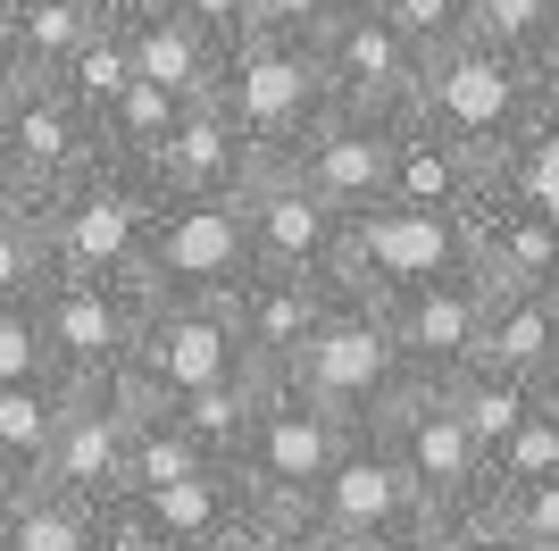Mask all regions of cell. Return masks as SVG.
<instances>
[{
    "label": "cell",
    "instance_id": "cell-1",
    "mask_svg": "<svg viewBox=\"0 0 559 551\" xmlns=\"http://www.w3.org/2000/svg\"><path fill=\"white\" fill-rule=\"evenodd\" d=\"M159 201L167 192L151 184V167H126V160H100L93 176L43 192L34 218H43L50 276H109V284H134Z\"/></svg>",
    "mask_w": 559,
    "mask_h": 551
},
{
    "label": "cell",
    "instance_id": "cell-2",
    "mask_svg": "<svg viewBox=\"0 0 559 551\" xmlns=\"http://www.w3.org/2000/svg\"><path fill=\"white\" fill-rule=\"evenodd\" d=\"M276 385H293L309 410H326L343 435H368L376 418H384L401 392H409V367H401L393 335H384V309L334 284L318 335L293 351V367H284Z\"/></svg>",
    "mask_w": 559,
    "mask_h": 551
},
{
    "label": "cell",
    "instance_id": "cell-3",
    "mask_svg": "<svg viewBox=\"0 0 559 551\" xmlns=\"http://www.w3.org/2000/svg\"><path fill=\"white\" fill-rule=\"evenodd\" d=\"M210 101L234 117V134L251 142L259 167H284L309 142V126L334 109L326 75H318V50H309L301 34H267V25H251V34L217 59Z\"/></svg>",
    "mask_w": 559,
    "mask_h": 551
},
{
    "label": "cell",
    "instance_id": "cell-4",
    "mask_svg": "<svg viewBox=\"0 0 559 551\" xmlns=\"http://www.w3.org/2000/svg\"><path fill=\"white\" fill-rule=\"evenodd\" d=\"M535 84H526V68L518 59H501V50H485L476 34L451 50H435L418 68V101H409V117H418L426 134H443L451 151H467L476 167H492L501 151H510V134L535 117Z\"/></svg>",
    "mask_w": 559,
    "mask_h": 551
},
{
    "label": "cell",
    "instance_id": "cell-5",
    "mask_svg": "<svg viewBox=\"0 0 559 551\" xmlns=\"http://www.w3.org/2000/svg\"><path fill=\"white\" fill-rule=\"evenodd\" d=\"M343 426L326 410H309L293 385H259L251 426H242V452H234V477L251 493V509H284V518H309L318 484L334 477L343 459Z\"/></svg>",
    "mask_w": 559,
    "mask_h": 551
},
{
    "label": "cell",
    "instance_id": "cell-6",
    "mask_svg": "<svg viewBox=\"0 0 559 551\" xmlns=\"http://www.w3.org/2000/svg\"><path fill=\"white\" fill-rule=\"evenodd\" d=\"M476 251H467V218H426V209H359L343 218V251H334V284L359 301H401L418 284H443V276H467Z\"/></svg>",
    "mask_w": 559,
    "mask_h": 551
},
{
    "label": "cell",
    "instance_id": "cell-7",
    "mask_svg": "<svg viewBox=\"0 0 559 551\" xmlns=\"http://www.w3.org/2000/svg\"><path fill=\"white\" fill-rule=\"evenodd\" d=\"M34 318L50 343V376L68 392H93V385H126L151 301H142V284H109V276H50L34 293Z\"/></svg>",
    "mask_w": 559,
    "mask_h": 551
},
{
    "label": "cell",
    "instance_id": "cell-8",
    "mask_svg": "<svg viewBox=\"0 0 559 551\" xmlns=\"http://www.w3.org/2000/svg\"><path fill=\"white\" fill-rule=\"evenodd\" d=\"M251 234L242 201H159L142 243V301H234L251 284Z\"/></svg>",
    "mask_w": 559,
    "mask_h": 551
},
{
    "label": "cell",
    "instance_id": "cell-9",
    "mask_svg": "<svg viewBox=\"0 0 559 551\" xmlns=\"http://www.w3.org/2000/svg\"><path fill=\"white\" fill-rule=\"evenodd\" d=\"M259 367L234 335L226 301H151V318L134 335V360H126V392L142 401H185V392L210 385H251Z\"/></svg>",
    "mask_w": 559,
    "mask_h": 551
},
{
    "label": "cell",
    "instance_id": "cell-10",
    "mask_svg": "<svg viewBox=\"0 0 559 551\" xmlns=\"http://www.w3.org/2000/svg\"><path fill=\"white\" fill-rule=\"evenodd\" d=\"M368 435L393 452V468L409 477V493L426 502V518L485 502V452H476V435L460 426V410H451L443 385H409Z\"/></svg>",
    "mask_w": 559,
    "mask_h": 551
},
{
    "label": "cell",
    "instance_id": "cell-11",
    "mask_svg": "<svg viewBox=\"0 0 559 551\" xmlns=\"http://www.w3.org/2000/svg\"><path fill=\"white\" fill-rule=\"evenodd\" d=\"M384 309V335H393L409 385H451L485 360V318H492V284L476 268L443 276V284H418L401 301H376Z\"/></svg>",
    "mask_w": 559,
    "mask_h": 551
},
{
    "label": "cell",
    "instance_id": "cell-12",
    "mask_svg": "<svg viewBox=\"0 0 559 551\" xmlns=\"http://www.w3.org/2000/svg\"><path fill=\"white\" fill-rule=\"evenodd\" d=\"M309 50H318V75H326V101H334V109L409 117V101H418V50L401 43L368 0H350V9Z\"/></svg>",
    "mask_w": 559,
    "mask_h": 551
},
{
    "label": "cell",
    "instance_id": "cell-13",
    "mask_svg": "<svg viewBox=\"0 0 559 551\" xmlns=\"http://www.w3.org/2000/svg\"><path fill=\"white\" fill-rule=\"evenodd\" d=\"M0 151L17 167L25 201H43V192L93 176V167L109 160V151H100V126L75 109L59 84H9V101H0Z\"/></svg>",
    "mask_w": 559,
    "mask_h": 551
},
{
    "label": "cell",
    "instance_id": "cell-14",
    "mask_svg": "<svg viewBox=\"0 0 559 551\" xmlns=\"http://www.w3.org/2000/svg\"><path fill=\"white\" fill-rule=\"evenodd\" d=\"M393 142H401V117L326 109L284 167H293V176H301L334 218H359V209H384V201H393Z\"/></svg>",
    "mask_w": 559,
    "mask_h": 551
},
{
    "label": "cell",
    "instance_id": "cell-15",
    "mask_svg": "<svg viewBox=\"0 0 559 551\" xmlns=\"http://www.w3.org/2000/svg\"><path fill=\"white\" fill-rule=\"evenodd\" d=\"M242 234H251V268L267 276H318L334 284V251H343V218L309 192L293 167H259L242 184Z\"/></svg>",
    "mask_w": 559,
    "mask_h": 551
},
{
    "label": "cell",
    "instance_id": "cell-16",
    "mask_svg": "<svg viewBox=\"0 0 559 551\" xmlns=\"http://www.w3.org/2000/svg\"><path fill=\"white\" fill-rule=\"evenodd\" d=\"M126 435H134V392L126 385L68 392L59 435H50V459H43V484L68 493V502L117 509L126 502Z\"/></svg>",
    "mask_w": 559,
    "mask_h": 551
},
{
    "label": "cell",
    "instance_id": "cell-17",
    "mask_svg": "<svg viewBox=\"0 0 559 551\" xmlns=\"http://www.w3.org/2000/svg\"><path fill=\"white\" fill-rule=\"evenodd\" d=\"M309 527L318 535H368V543H409L426 527V502L409 493V477L393 468V452L376 435H350L343 459H334V477L318 484V502H309Z\"/></svg>",
    "mask_w": 559,
    "mask_h": 551
},
{
    "label": "cell",
    "instance_id": "cell-18",
    "mask_svg": "<svg viewBox=\"0 0 559 551\" xmlns=\"http://www.w3.org/2000/svg\"><path fill=\"white\" fill-rule=\"evenodd\" d=\"M251 176H259L251 142L234 134V117L217 109V101H185L167 151L151 160V184H159L167 201H242Z\"/></svg>",
    "mask_w": 559,
    "mask_h": 551
},
{
    "label": "cell",
    "instance_id": "cell-19",
    "mask_svg": "<svg viewBox=\"0 0 559 551\" xmlns=\"http://www.w3.org/2000/svg\"><path fill=\"white\" fill-rule=\"evenodd\" d=\"M326 301H334V284H318V276H267V268L226 301L234 335H242V351H251V367H259V385H276L284 367H293V351L326 318Z\"/></svg>",
    "mask_w": 559,
    "mask_h": 551
},
{
    "label": "cell",
    "instance_id": "cell-20",
    "mask_svg": "<svg viewBox=\"0 0 559 551\" xmlns=\"http://www.w3.org/2000/svg\"><path fill=\"white\" fill-rule=\"evenodd\" d=\"M467 251L492 293H559V218L510 201H476L467 218Z\"/></svg>",
    "mask_w": 559,
    "mask_h": 551
},
{
    "label": "cell",
    "instance_id": "cell-21",
    "mask_svg": "<svg viewBox=\"0 0 559 551\" xmlns=\"http://www.w3.org/2000/svg\"><path fill=\"white\" fill-rule=\"evenodd\" d=\"M485 201V167L451 151L443 134H426L418 117H401L393 142V209H426V218H476Z\"/></svg>",
    "mask_w": 559,
    "mask_h": 551
},
{
    "label": "cell",
    "instance_id": "cell-22",
    "mask_svg": "<svg viewBox=\"0 0 559 551\" xmlns=\"http://www.w3.org/2000/svg\"><path fill=\"white\" fill-rule=\"evenodd\" d=\"M126 25V50H134V75L159 84L167 101H210L217 92V59L226 50L185 17V9H151V17H117Z\"/></svg>",
    "mask_w": 559,
    "mask_h": 551
},
{
    "label": "cell",
    "instance_id": "cell-23",
    "mask_svg": "<svg viewBox=\"0 0 559 551\" xmlns=\"http://www.w3.org/2000/svg\"><path fill=\"white\" fill-rule=\"evenodd\" d=\"M476 367H501L535 392H559V293H492Z\"/></svg>",
    "mask_w": 559,
    "mask_h": 551
},
{
    "label": "cell",
    "instance_id": "cell-24",
    "mask_svg": "<svg viewBox=\"0 0 559 551\" xmlns=\"http://www.w3.org/2000/svg\"><path fill=\"white\" fill-rule=\"evenodd\" d=\"M134 509L151 518V535H159L167 551H217L234 535V518L251 509V493H242L234 468H201V477L167 484V493H151V502H134Z\"/></svg>",
    "mask_w": 559,
    "mask_h": 551
},
{
    "label": "cell",
    "instance_id": "cell-25",
    "mask_svg": "<svg viewBox=\"0 0 559 551\" xmlns=\"http://www.w3.org/2000/svg\"><path fill=\"white\" fill-rule=\"evenodd\" d=\"M100 17H109V0H17V25H9V50H0L9 84H50L100 34Z\"/></svg>",
    "mask_w": 559,
    "mask_h": 551
},
{
    "label": "cell",
    "instance_id": "cell-26",
    "mask_svg": "<svg viewBox=\"0 0 559 551\" xmlns=\"http://www.w3.org/2000/svg\"><path fill=\"white\" fill-rule=\"evenodd\" d=\"M485 201H510V209H543V218H559V109H535V117L510 134V151L485 167Z\"/></svg>",
    "mask_w": 559,
    "mask_h": 551
},
{
    "label": "cell",
    "instance_id": "cell-27",
    "mask_svg": "<svg viewBox=\"0 0 559 551\" xmlns=\"http://www.w3.org/2000/svg\"><path fill=\"white\" fill-rule=\"evenodd\" d=\"M59 410H68V385H0V493L43 484Z\"/></svg>",
    "mask_w": 559,
    "mask_h": 551
},
{
    "label": "cell",
    "instance_id": "cell-28",
    "mask_svg": "<svg viewBox=\"0 0 559 551\" xmlns=\"http://www.w3.org/2000/svg\"><path fill=\"white\" fill-rule=\"evenodd\" d=\"M201 468H217V459L201 452V443H192L185 426L159 410V401H142V392H134V435H126V502H151V493L201 477Z\"/></svg>",
    "mask_w": 559,
    "mask_h": 551
},
{
    "label": "cell",
    "instance_id": "cell-29",
    "mask_svg": "<svg viewBox=\"0 0 559 551\" xmlns=\"http://www.w3.org/2000/svg\"><path fill=\"white\" fill-rule=\"evenodd\" d=\"M100 518H109V509L68 502V493H50V484L0 493V543H9V551H93Z\"/></svg>",
    "mask_w": 559,
    "mask_h": 551
},
{
    "label": "cell",
    "instance_id": "cell-30",
    "mask_svg": "<svg viewBox=\"0 0 559 551\" xmlns=\"http://www.w3.org/2000/svg\"><path fill=\"white\" fill-rule=\"evenodd\" d=\"M443 392H451V410H460V426L476 435V452H485V459L543 410V392L518 385V376H501V367H467V376H451Z\"/></svg>",
    "mask_w": 559,
    "mask_h": 551
},
{
    "label": "cell",
    "instance_id": "cell-31",
    "mask_svg": "<svg viewBox=\"0 0 559 551\" xmlns=\"http://www.w3.org/2000/svg\"><path fill=\"white\" fill-rule=\"evenodd\" d=\"M50 84H59V92L75 101V109H84V117L100 126V117H109L117 101H126V84H134V50H126V25H117V17H100V34H93L84 50H75V59H68L59 75H50Z\"/></svg>",
    "mask_w": 559,
    "mask_h": 551
},
{
    "label": "cell",
    "instance_id": "cell-32",
    "mask_svg": "<svg viewBox=\"0 0 559 551\" xmlns=\"http://www.w3.org/2000/svg\"><path fill=\"white\" fill-rule=\"evenodd\" d=\"M551 477H559V392H543V410L485 459V502H510V493L551 484ZM485 502H476V509H485Z\"/></svg>",
    "mask_w": 559,
    "mask_h": 551
},
{
    "label": "cell",
    "instance_id": "cell-33",
    "mask_svg": "<svg viewBox=\"0 0 559 551\" xmlns=\"http://www.w3.org/2000/svg\"><path fill=\"white\" fill-rule=\"evenodd\" d=\"M176 109H185V101H167L159 84H126V101H117L109 117H100V151H109V160H126V167H151L167 151V134H176Z\"/></svg>",
    "mask_w": 559,
    "mask_h": 551
},
{
    "label": "cell",
    "instance_id": "cell-34",
    "mask_svg": "<svg viewBox=\"0 0 559 551\" xmlns=\"http://www.w3.org/2000/svg\"><path fill=\"white\" fill-rule=\"evenodd\" d=\"M251 401H259V376L251 385H210V392H185V401H159L176 426H185L201 452L217 459V468H234V452H242V426H251Z\"/></svg>",
    "mask_w": 559,
    "mask_h": 551
},
{
    "label": "cell",
    "instance_id": "cell-35",
    "mask_svg": "<svg viewBox=\"0 0 559 551\" xmlns=\"http://www.w3.org/2000/svg\"><path fill=\"white\" fill-rule=\"evenodd\" d=\"M50 284V251H43V218H34V201L0 209V309H17V301H34Z\"/></svg>",
    "mask_w": 559,
    "mask_h": 551
},
{
    "label": "cell",
    "instance_id": "cell-36",
    "mask_svg": "<svg viewBox=\"0 0 559 551\" xmlns=\"http://www.w3.org/2000/svg\"><path fill=\"white\" fill-rule=\"evenodd\" d=\"M551 17H559V0H476V9H467V34H476L485 50H501V59L526 68L535 43L551 34Z\"/></svg>",
    "mask_w": 559,
    "mask_h": 551
},
{
    "label": "cell",
    "instance_id": "cell-37",
    "mask_svg": "<svg viewBox=\"0 0 559 551\" xmlns=\"http://www.w3.org/2000/svg\"><path fill=\"white\" fill-rule=\"evenodd\" d=\"M376 17L393 25L401 43L418 50V68L435 59V50H451V43H467V9L476 0H368Z\"/></svg>",
    "mask_w": 559,
    "mask_h": 551
},
{
    "label": "cell",
    "instance_id": "cell-38",
    "mask_svg": "<svg viewBox=\"0 0 559 551\" xmlns=\"http://www.w3.org/2000/svg\"><path fill=\"white\" fill-rule=\"evenodd\" d=\"M485 518H492V535H501V551H559V477L526 484L510 502H485Z\"/></svg>",
    "mask_w": 559,
    "mask_h": 551
},
{
    "label": "cell",
    "instance_id": "cell-39",
    "mask_svg": "<svg viewBox=\"0 0 559 551\" xmlns=\"http://www.w3.org/2000/svg\"><path fill=\"white\" fill-rule=\"evenodd\" d=\"M0 385H59V376H50V343H43L34 301L0 309Z\"/></svg>",
    "mask_w": 559,
    "mask_h": 551
},
{
    "label": "cell",
    "instance_id": "cell-40",
    "mask_svg": "<svg viewBox=\"0 0 559 551\" xmlns=\"http://www.w3.org/2000/svg\"><path fill=\"white\" fill-rule=\"evenodd\" d=\"M309 518H284V509H242V518H234V535L217 551H309Z\"/></svg>",
    "mask_w": 559,
    "mask_h": 551
},
{
    "label": "cell",
    "instance_id": "cell-41",
    "mask_svg": "<svg viewBox=\"0 0 559 551\" xmlns=\"http://www.w3.org/2000/svg\"><path fill=\"white\" fill-rule=\"evenodd\" d=\"M401 551H501V535H492L485 509H443V518H426Z\"/></svg>",
    "mask_w": 559,
    "mask_h": 551
},
{
    "label": "cell",
    "instance_id": "cell-42",
    "mask_svg": "<svg viewBox=\"0 0 559 551\" xmlns=\"http://www.w3.org/2000/svg\"><path fill=\"white\" fill-rule=\"evenodd\" d=\"M350 0H251V25H267V34H301V43H318L334 17H343Z\"/></svg>",
    "mask_w": 559,
    "mask_h": 551
},
{
    "label": "cell",
    "instance_id": "cell-43",
    "mask_svg": "<svg viewBox=\"0 0 559 551\" xmlns=\"http://www.w3.org/2000/svg\"><path fill=\"white\" fill-rule=\"evenodd\" d=\"M176 9H185V17L201 25L217 50H234L242 34H251V0H176Z\"/></svg>",
    "mask_w": 559,
    "mask_h": 551
},
{
    "label": "cell",
    "instance_id": "cell-44",
    "mask_svg": "<svg viewBox=\"0 0 559 551\" xmlns=\"http://www.w3.org/2000/svg\"><path fill=\"white\" fill-rule=\"evenodd\" d=\"M93 551H167V543L151 535V518H142L134 502H117L109 518H100V543H93Z\"/></svg>",
    "mask_w": 559,
    "mask_h": 551
},
{
    "label": "cell",
    "instance_id": "cell-45",
    "mask_svg": "<svg viewBox=\"0 0 559 551\" xmlns=\"http://www.w3.org/2000/svg\"><path fill=\"white\" fill-rule=\"evenodd\" d=\"M526 84H535L543 109H559V17H551V34L535 43V59H526Z\"/></svg>",
    "mask_w": 559,
    "mask_h": 551
},
{
    "label": "cell",
    "instance_id": "cell-46",
    "mask_svg": "<svg viewBox=\"0 0 559 551\" xmlns=\"http://www.w3.org/2000/svg\"><path fill=\"white\" fill-rule=\"evenodd\" d=\"M309 551H401V543H368V535H309Z\"/></svg>",
    "mask_w": 559,
    "mask_h": 551
},
{
    "label": "cell",
    "instance_id": "cell-47",
    "mask_svg": "<svg viewBox=\"0 0 559 551\" xmlns=\"http://www.w3.org/2000/svg\"><path fill=\"white\" fill-rule=\"evenodd\" d=\"M25 201V184H17V167H9V151H0V209H17Z\"/></svg>",
    "mask_w": 559,
    "mask_h": 551
},
{
    "label": "cell",
    "instance_id": "cell-48",
    "mask_svg": "<svg viewBox=\"0 0 559 551\" xmlns=\"http://www.w3.org/2000/svg\"><path fill=\"white\" fill-rule=\"evenodd\" d=\"M151 9H176V0H109V17H151Z\"/></svg>",
    "mask_w": 559,
    "mask_h": 551
},
{
    "label": "cell",
    "instance_id": "cell-49",
    "mask_svg": "<svg viewBox=\"0 0 559 551\" xmlns=\"http://www.w3.org/2000/svg\"><path fill=\"white\" fill-rule=\"evenodd\" d=\"M9 25H17V0H0V50H9Z\"/></svg>",
    "mask_w": 559,
    "mask_h": 551
},
{
    "label": "cell",
    "instance_id": "cell-50",
    "mask_svg": "<svg viewBox=\"0 0 559 551\" xmlns=\"http://www.w3.org/2000/svg\"><path fill=\"white\" fill-rule=\"evenodd\" d=\"M0 101H9V68H0Z\"/></svg>",
    "mask_w": 559,
    "mask_h": 551
},
{
    "label": "cell",
    "instance_id": "cell-51",
    "mask_svg": "<svg viewBox=\"0 0 559 551\" xmlns=\"http://www.w3.org/2000/svg\"><path fill=\"white\" fill-rule=\"evenodd\" d=\"M0 551H9V543H0Z\"/></svg>",
    "mask_w": 559,
    "mask_h": 551
}]
</instances>
